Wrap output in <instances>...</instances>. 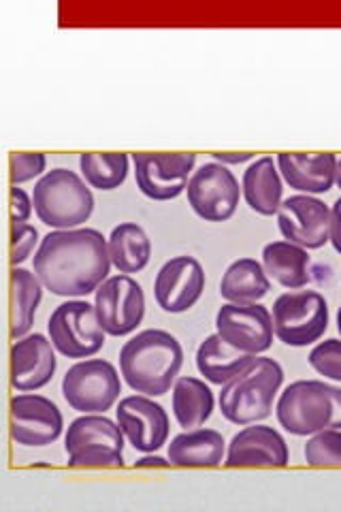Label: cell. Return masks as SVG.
Masks as SVG:
<instances>
[{"label":"cell","mask_w":341,"mask_h":512,"mask_svg":"<svg viewBox=\"0 0 341 512\" xmlns=\"http://www.w3.org/2000/svg\"><path fill=\"white\" fill-rule=\"evenodd\" d=\"M107 237L92 227L52 229L32 256V271L45 291L64 299L96 293L111 274Z\"/></svg>","instance_id":"6da1fadb"},{"label":"cell","mask_w":341,"mask_h":512,"mask_svg":"<svg viewBox=\"0 0 341 512\" xmlns=\"http://www.w3.org/2000/svg\"><path fill=\"white\" fill-rule=\"evenodd\" d=\"M184 365V348L165 329H143L120 348L122 380L135 393L160 397L173 389Z\"/></svg>","instance_id":"7a4b0ae2"},{"label":"cell","mask_w":341,"mask_h":512,"mask_svg":"<svg viewBox=\"0 0 341 512\" xmlns=\"http://www.w3.org/2000/svg\"><path fill=\"white\" fill-rule=\"evenodd\" d=\"M284 384V367L269 357H256L231 382H226L218 395L222 416L233 425L261 423L273 414Z\"/></svg>","instance_id":"3957f363"},{"label":"cell","mask_w":341,"mask_h":512,"mask_svg":"<svg viewBox=\"0 0 341 512\" xmlns=\"http://www.w3.org/2000/svg\"><path fill=\"white\" fill-rule=\"evenodd\" d=\"M275 416L284 431L299 438L341 429V387L316 378L290 382L275 402Z\"/></svg>","instance_id":"277c9868"},{"label":"cell","mask_w":341,"mask_h":512,"mask_svg":"<svg viewBox=\"0 0 341 512\" xmlns=\"http://www.w3.org/2000/svg\"><path fill=\"white\" fill-rule=\"evenodd\" d=\"M37 218L50 229H77L94 214V195L81 173L67 167L47 171L32 188Z\"/></svg>","instance_id":"5b68a950"},{"label":"cell","mask_w":341,"mask_h":512,"mask_svg":"<svg viewBox=\"0 0 341 512\" xmlns=\"http://www.w3.org/2000/svg\"><path fill=\"white\" fill-rule=\"evenodd\" d=\"M126 438L118 421L105 414H81L64 434L71 468H122Z\"/></svg>","instance_id":"8992f818"},{"label":"cell","mask_w":341,"mask_h":512,"mask_svg":"<svg viewBox=\"0 0 341 512\" xmlns=\"http://www.w3.org/2000/svg\"><path fill=\"white\" fill-rule=\"evenodd\" d=\"M273 333L290 348H307L329 329V303L318 291H288L271 306Z\"/></svg>","instance_id":"52a82bcc"},{"label":"cell","mask_w":341,"mask_h":512,"mask_svg":"<svg viewBox=\"0 0 341 512\" xmlns=\"http://www.w3.org/2000/svg\"><path fill=\"white\" fill-rule=\"evenodd\" d=\"M62 397L79 414H105L118 404L122 374L107 359H81L62 376Z\"/></svg>","instance_id":"ba28073f"},{"label":"cell","mask_w":341,"mask_h":512,"mask_svg":"<svg viewBox=\"0 0 341 512\" xmlns=\"http://www.w3.org/2000/svg\"><path fill=\"white\" fill-rule=\"evenodd\" d=\"M47 335L62 357L77 361L99 355L107 338L94 303L86 299H67L54 308L47 320Z\"/></svg>","instance_id":"9c48e42d"},{"label":"cell","mask_w":341,"mask_h":512,"mask_svg":"<svg viewBox=\"0 0 341 512\" xmlns=\"http://www.w3.org/2000/svg\"><path fill=\"white\" fill-rule=\"evenodd\" d=\"M186 197L192 212L205 222L231 220L243 199L241 184L231 167L216 160L194 169L186 186Z\"/></svg>","instance_id":"30bf717a"},{"label":"cell","mask_w":341,"mask_h":512,"mask_svg":"<svg viewBox=\"0 0 341 512\" xmlns=\"http://www.w3.org/2000/svg\"><path fill=\"white\" fill-rule=\"evenodd\" d=\"M94 310L109 338L131 335L145 318L143 286L128 274L109 276L96 288Z\"/></svg>","instance_id":"8fae6325"},{"label":"cell","mask_w":341,"mask_h":512,"mask_svg":"<svg viewBox=\"0 0 341 512\" xmlns=\"http://www.w3.org/2000/svg\"><path fill=\"white\" fill-rule=\"evenodd\" d=\"M131 160L137 188L152 201L180 197L197 169V154L192 152H137Z\"/></svg>","instance_id":"7c38bea8"},{"label":"cell","mask_w":341,"mask_h":512,"mask_svg":"<svg viewBox=\"0 0 341 512\" xmlns=\"http://www.w3.org/2000/svg\"><path fill=\"white\" fill-rule=\"evenodd\" d=\"M64 431V416L56 402L37 391L18 393L9 404L11 440L24 448L54 444Z\"/></svg>","instance_id":"4fadbf2b"},{"label":"cell","mask_w":341,"mask_h":512,"mask_svg":"<svg viewBox=\"0 0 341 512\" xmlns=\"http://www.w3.org/2000/svg\"><path fill=\"white\" fill-rule=\"evenodd\" d=\"M216 333L246 355L261 357L273 346L271 310L258 303H224L216 314Z\"/></svg>","instance_id":"5bb4252c"},{"label":"cell","mask_w":341,"mask_h":512,"mask_svg":"<svg viewBox=\"0 0 341 512\" xmlns=\"http://www.w3.org/2000/svg\"><path fill=\"white\" fill-rule=\"evenodd\" d=\"M278 229L286 242L305 250H320L331 237V205L314 195H290L282 201L278 214Z\"/></svg>","instance_id":"9a60e30c"},{"label":"cell","mask_w":341,"mask_h":512,"mask_svg":"<svg viewBox=\"0 0 341 512\" xmlns=\"http://www.w3.org/2000/svg\"><path fill=\"white\" fill-rule=\"evenodd\" d=\"M205 269L188 254L171 256L154 278V299L167 314H184L199 303L205 293Z\"/></svg>","instance_id":"2e32d148"},{"label":"cell","mask_w":341,"mask_h":512,"mask_svg":"<svg viewBox=\"0 0 341 512\" xmlns=\"http://www.w3.org/2000/svg\"><path fill=\"white\" fill-rule=\"evenodd\" d=\"M116 421L126 442L139 453H156L169 442V414L150 395L122 397L116 408Z\"/></svg>","instance_id":"e0dca14e"},{"label":"cell","mask_w":341,"mask_h":512,"mask_svg":"<svg viewBox=\"0 0 341 512\" xmlns=\"http://www.w3.org/2000/svg\"><path fill=\"white\" fill-rule=\"evenodd\" d=\"M290 451L275 427L252 423L243 425L226 444V468H286Z\"/></svg>","instance_id":"ac0fdd59"},{"label":"cell","mask_w":341,"mask_h":512,"mask_svg":"<svg viewBox=\"0 0 341 512\" xmlns=\"http://www.w3.org/2000/svg\"><path fill=\"white\" fill-rule=\"evenodd\" d=\"M56 348L50 335L28 333L11 346V387L18 393L39 391L52 382L58 370Z\"/></svg>","instance_id":"d6986e66"},{"label":"cell","mask_w":341,"mask_h":512,"mask_svg":"<svg viewBox=\"0 0 341 512\" xmlns=\"http://www.w3.org/2000/svg\"><path fill=\"white\" fill-rule=\"evenodd\" d=\"M275 163L284 184L301 195H327L335 186L337 154L333 152H280L275 156Z\"/></svg>","instance_id":"ffe728a7"},{"label":"cell","mask_w":341,"mask_h":512,"mask_svg":"<svg viewBox=\"0 0 341 512\" xmlns=\"http://www.w3.org/2000/svg\"><path fill=\"white\" fill-rule=\"evenodd\" d=\"M241 195L258 216H275L284 201V180L273 156H258L241 175Z\"/></svg>","instance_id":"44dd1931"},{"label":"cell","mask_w":341,"mask_h":512,"mask_svg":"<svg viewBox=\"0 0 341 512\" xmlns=\"http://www.w3.org/2000/svg\"><path fill=\"white\" fill-rule=\"evenodd\" d=\"M167 457L177 468H218L226 457V440L216 429H184L171 438Z\"/></svg>","instance_id":"7402d4cb"},{"label":"cell","mask_w":341,"mask_h":512,"mask_svg":"<svg viewBox=\"0 0 341 512\" xmlns=\"http://www.w3.org/2000/svg\"><path fill=\"white\" fill-rule=\"evenodd\" d=\"M261 263L267 276L282 288H288V291H301L312 282L310 250L286 242V239L269 242L261 252Z\"/></svg>","instance_id":"603a6c76"},{"label":"cell","mask_w":341,"mask_h":512,"mask_svg":"<svg viewBox=\"0 0 341 512\" xmlns=\"http://www.w3.org/2000/svg\"><path fill=\"white\" fill-rule=\"evenodd\" d=\"M173 419L182 429L203 427L216 410V397L209 382L197 376H180L171 389Z\"/></svg>","instance_id":"cb8c5ba5"},{"label":"cell","mask_w":341,"mask_h":512,"mask_svg":"<svg viewBox=\"0 0 341 512\" xmlns=\"http://www.w3.org/2000/svg\"><path fill=\"white\" fill-rule=\"evenodd\" d=\"M254 361V355H246V352L229 346L218 333L207 335L199 344L197 355H194V363H197L199 374L209 384H218V387H224L226 382H231Z\"/></svg>","instance_id":"d4e9b609"},{"label":"cell","mask_w":341,"mask_h":512,"mask_svg":"<svg viewBox=\"0 0 341 512\" xmlns=\"http://www.w3.org/2000/svg\"><path fill=\"white\" fill-rule=\"evenodd\" d=\"M218 288L226 303H258L269 295L271 278L261 261L241 256L224 269Z\"/></svg>","instance_id":"484cf974"},{"label":"cell","mask_w":341,"mask_h":512,"mask_svg":"<svg viewBox=\"0 0 341 512\" xmlns=\"http://www.w3.org/2000/svg\"><path fill=\"white\" fill-rule=\"evenodd\" d=\"M111 265L120 274H139L152 259V239L137 222H120L107 237Z\"/></svg>","instance_id":"4316f807"},{"label":"cell","mask_w":341,"mask_h":512,"mask_svg":"<svg viewBox=\"0 0 341 512\" xmlns=\"http://www.w3.org/2000/svg\"><path fill=\"white\" fill-rule=\"evenodd\" d=\"M45 286L32 269H11V340H20L35 325Z\"/></svg>","instance_id":"83f0119b"},{"label":"cell","mask_w":341,"mask_h":512,"mask_svg":"<svg viewBox=\"0 0 341 512\" xmlns=\"http://www.w3.org/2000/svg\"><path fill=\"white\" fill-rule=\"evenodd\" d=\"M81 178L96 190L120 188L131 171V156L124 152H84L79 156Z\"/></svg>","instance_id":"f1b7e54d"},{"label":"cell","mask_w":341,"mask_h":512,"mask_svg":"<svg viewBox=\"0 0 341 512\" xmlns=\"http://www.w3.org/2000/svg\"><path fill=\"white\" fill-rule=\"evenodd\" d=\"M303 457L312 468H341V429H324L307 438Z\"/></svg>","instance_id":"f546056e"},{"label":"cell","mask_w":341,"mask_h":512,"mask_svg":"<svg viewBox=\"0 0 341 512\" xmlns=\"http://www.w3.org/2000/svg\"><path fill=\"white\" fill-rule=\"evenodd\" d=\"M307 363L318 376L327 380L341 382V338H329L316 342V346L307 355Z\"/></svg>","instance_id":"4dcf8cb0"},{"label":"cell","mask_w":341,"mask_h":512,"mask_svg":"<svg viewBox=\"0 0 341 512\" xmlns=\"http://www.w3.org/2000/svg\"><path fill=\"white\" fill-rule=\"evenodd\" d=\"M47 173V154L43 152H11L9 180L11 186H22Z\"/></svg>","instance_id":"1f68e13d"},{"label":"cell","mask_w":341,"mask_h":512,"mask_svg":"<svg viewBox=\"0 0 341 512\" xmlns=\"http://www.w3.org/2000/svg\"><path fill=\"white\" fill-rule=\"evenodd\" d=\"M41 235L35 224L11 222V265L20 267L41 246Z\"/></svg>","instance_id":"d6a6232c"},{"label":"cell","mask_w":341,"mask_h":512,"mask_svg":"<svg viewBox=\"0 0 341 512\" xmlns=\"http://www.w3.org/2000/svg\"><path fill=\"white\" fill-rule=\"evenodd\" d=\"M32 212H35L32 195L20 186H11V222H28Z\"/></svg>","instance_id":"836d02e7"},{"label":"cell","mask_w":341,"mask_h":512,"mask_svg":"<svg viewBox=\"0 0 341 512\" xmlns=\"http://www.w3.org/2000/svg\"><path fill=\"white\" fill-rule=\"evenodd\" d=\"M211 158L216 160L220 165L233 167V165H243V163H252L258 156L254 152H214Z\"/></svg>","instance_id":"e575fe53"},{"label":"cell","mask_w":341,"mask_h":512,"mask_svg":"<svg viewBox=\"0 0 341 512\" xmlns=\"http://www.w3.org/2000/svg\"><path fill=\"white\" fill-rule=\"evenodd\" d=\"M329 244L335 248L337 254H341V197L335 199L331 205V237Z\"/></svg>","instance_id":"d590c367"},{"label":"cell","mask_w":341,"mask_h":512,"mask_svg":"<svg viewBox=\"0 0 341 512\" xmlns=\"http://www.w3.org/2000/svg\"><path fill=\"white\" fill-rule=\"evenodd\" d=\"M169 466H171L169 457L165 459L154 453H143V457L135 461V468H169Z\"/></svg>","instance_id":"8d00e7d4"},{"label":"cell","mask_w":341,"mask_h":512,"mask_svg":"<svg viewBox=\"0 0 341 512\" xmlns=\"http://www.w3.org/2000/svg\"><path fill=\"white\" fill-rule=\"evenodd\" d=\"M335 186L341 190V156H337V167H335Z\"/></svg>","instance_id":"74e56055"},{"label":"cell","mask_w":341,"mask_h":512,"mask_svg":"<svg viewBox=\"0 0 341 512\" xmlns=\"http://www.w3.org/2000/svg\"><path fill=\"white\" fill-rule=\"evenodd\" d=\"M337 331H339V338H341V306L337 310Z\"/></svg>","instance_id":"f35d334b"}]
</instances>
